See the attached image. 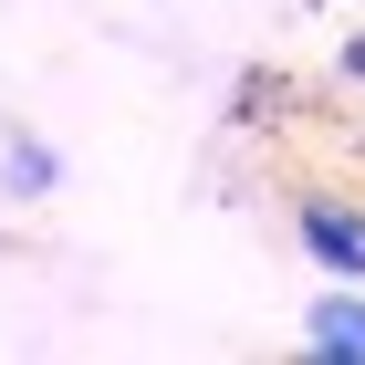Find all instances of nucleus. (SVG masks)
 <instances>
[{
    "label": "nucleus",
    "mask_w": 365,
    "mask_h": 365,
    "mask_svg": "<svg viewBox=\"0 0 365 365\" xmlns=\"http://www.w3.org/2000/svg\"><path fill=\"white\" fill-rule=\"evenodd\" d=\"M303 355H313V365H365V292H313Z\"/></svg>",
    "instance_id": "nucleus-2"
},
{
    "label": "nucleus",
    "mask_w": 365,
    "mask_h": 365,
    "mask_svg": "<svg viewBox=\"0 0 365 365\" xmlns=\"http://www.w3.org/2000/svg\"><path fill=\"white\" fill-rule=\"evenodd\" d=\"M53 178H63V157H53V146H31L21 125L0 136V188H11V198H42V188H53Z\"/></svg>",
    "instance_id": "nucleus-3"
},
{
    "label": "nucleus",
    "mask_w": 365,
    "mask_h": 365,
    "mask_svg": "<svg viewBox=\"0 0 365 365\" xmlns=\"http://www.w3.org/2000/svg\"><path fill=\"white\" fill-rule=\"evenodd\" d=\"M344 73H365V31H355V42H344Z\"/></svg>",
    "instance_id": "nucleus-4"
},
{
    "label": "nucleus",
    "mask_w": 365,
    "mask_h": 365,
    "mask_svg": "<svg viewBox=\"0 0 365 365\" xmlns=\"http://www.w3.org/2000/svg\"><path fill=\"white\" fill-rule=\"evenodd\" d=\"M292 240H303L334 282H365V198H344V188H303V198H292Z\"/></svg>",
    "instance_id": "nucleus-1"
}]
</instances>
